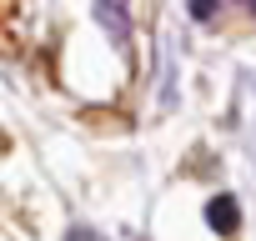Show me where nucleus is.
<instances>
[{"label": "nucleus", "instance_id": "nucleus-1", "mask_svg": "<svg viewBox=\"0 0 256 241\" xmlns=\"http://www.w3.org/2000/svg\"><path fill=\"white\" fill-rule=\"evenodd\" d=\"M206 216H211V226H216V231H236V226H241V211H236V201H231V196H216V201L206 206Z\"/></svg>", "mask_w": 256, "mask_h": 241}, {"label": "nucleus", "instance_id": "nucleus-2", "mask_svg": "<svg viewBox=\"0 0 256 241\" xmlns=\"http://www.w3.org/2000/svg\"><path fill=\"white\" fill-rule=\"evenodd\" d=\"M96 16H100V26H110V30L126 40V10H120V0H100V6H96Z\"/></svg>", "mask_w": 256, "mask_h": 241}, {"label": "nucleus", "instance_id": "nucleus-3", "mask_svg": "<svg viewBox=\"0 0 256 241\" xmlns=\"http://www.w3.org/2000/svg\"><path fill=\"white\" fill-rule=\"evenodd\" d=\"M191 16H196V20H206V16H216V0H191Z\"/></svg>", "mask_w": 256, "mask_h": 241}, {"label": "nucleus", "instance_id": "nucleus-4", "mask_svg": "<svg viewBox=\"0 0 256 241\" xmlns=\"http://www.w3.org/2000/svg\"><path fill=\"white\" fill-rule=\"evenodd\" d=\"M246 6H251V10H256V0H246Z\"/></svg>", "mask_w": 256, "mask_h": 241}]
</instances>
